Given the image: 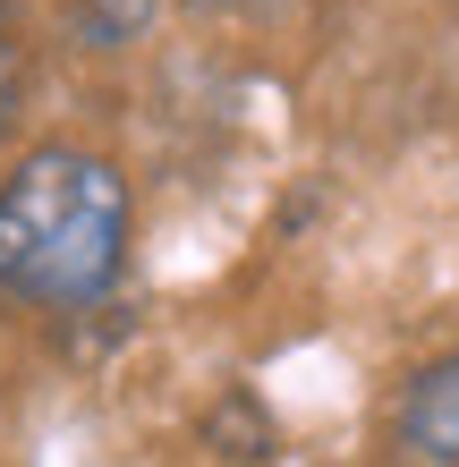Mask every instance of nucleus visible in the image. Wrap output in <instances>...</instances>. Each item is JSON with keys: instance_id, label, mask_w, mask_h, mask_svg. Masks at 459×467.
Segmentation results:
<instances>
[{"instance_id": "nucleus-1", "label": "nucleus", "mask_w": 459, "mask_h": 467, "mask_svg": "<svg viewBox=\"0 0 459 467\" xmlns=\"http://www.w3.org/2000/svg\"><path fill=\"white\" fill-rule=\"evenodd\" d=\"M128 264V179L86 145H35L0 179V289L94 306Z\"/></svg>"}, {"instance_id": "nucleus-2", "label": "nucleus", "mask_w": 459, "mask_h": 467, "mask_svg": "<svg viewBox=\"0 0 459 467\" xmlns=\"http://www.w3.org/2000/svg\"><path fill=\"white\" fill-rule=\"evenodd\" d=\"M400 433H409V451H425L434 467H459V357H434V366L409 382Z\"/></svg>"}]
</instances>
